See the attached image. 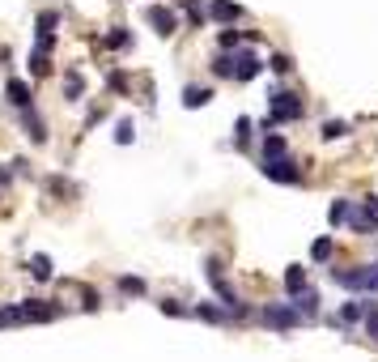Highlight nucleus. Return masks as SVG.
I'll list each match as a JSON object with an SVG mask.
<instances>
[{"mask_svg":"<svg viewBox=\"0 0 378 362\" xmlns=\"http://www.w3.org/2000/svg\"><path fill=\"white\" fill-rule=\"evenodd\" d=\"M132 132H136V128H132V119H123V124L115 128V141H119V145H128V141H132Z\"/></svg>","mask_w":378,"mask_h":362,"instance_id":"aec40b11","label":"nucleus"},{"mask_svg":"<svg viewBox=\"0 0 378 362\" xmlns=\"http://www.w3.org/2000/svg\"><path fill=\"white\" fill-rule=\"evenodd\" d=\"M285 285H289V294H302V290H306V273H302V269H289V273H285Z\"/></svg>","mask_w":378,"mask_h":362,"instance_id":"9b49d317","label":"nucleus"},{"mask_svg":"<svg viewBox=\"0 0 378 362\" xmlns=\"http://www.w3.org/2000/svg\"><path fill=\"white\" fill-rule=\"evenodd\" d=\"M107 43H111V47H128V34L115 30V34H107Z\"/></svg>","mask_w":378,"mask_h":362,"instance_id":"393cba45","label":"nucleus"},{"mask_svg":"<svg viewBox=\"0 0 378 362\" xmlns=\"http://www.w3.org/2000/svg\"><path fill=\"white\" fill-rule=\"evenodd\" d=\"M293 299H297V307H302V316H315V307H319L315 290H302V294H293Z\"/></svg>","mask_w":378,"mask_h":362,"instance_id":"f8f14e48","label":"nucleus"},{"mask_svg":"<svg viewBox=\"0 0 378 362\" xmlns=\"http://www.w3.org/2000/svg\"><path fill=\"white\" fill-rule=\"evenodd\" d=\"M353 230H357V234H370V230H378V197H370V201L361 205V213L353 217Z\"/></svg>","mask_w":378,"mask_h":362,"instance_id":"423d86ee","label":"nucleus"},{"mask_svg":"<svg viewBox=\"0 0 378 362\" xmlns=\"http://www.w3.org/2000/svg\"><path fill=\"white\" fill-rule=\"evenodd\" d=\"M327 217H332V226H340V222H348V201H336L332 209H327Z\"/></svg>","mask_w":378,"mask_h":362,"instance_id":"dca6fc26","label":"nucleus"},{"mask_svg":"<svg viewBox=\"0 0 378 362\" xmlns=\"http://www.w3.org/2000/svg\"><path fill=\"white\" fill-rule=\"evenodd\" d=\"M272 68H276V72H289L293 60H289V56H272Z\"/></svg>","mask_w":378,"mask_h":362,"instance_id":"5701e85b","label":"nucleus"},{"mask_svg":"<svg viewBox=\"0 0 378 362\" xmlns=\"http://www.w3.org/2000/svg\"><path fill=\"white\" fill-rule=\"evenodd\" d=\"M213 99V90H200V86H187L183 90V107H204Z\"/></svg>","mask_w":378,"mask_h":362,"instance_id":"1a4fd4ad","label":"nucleus"},{"mask_svg":"<svg viewBox=\"0 0 378 362\" xmlns=\"http://www.w3.org/2000/svg\"><path fill=\"white\" fill-rule=\"evenodd\" d=\"M297 320H302V307H297V303H268V307H264V324L281 328V332L293 328Z\"/></svg>","mask_w":378,"mask_h":362,"instance_id":"7ed1b4c3","label":"nucleus"},{"mask_svg":"<svg viewBox=\"0 0 378 362\" xmlns=\"http://www.w3.org/2000/svg\"><path fill=\"white\" fill-rule=\"evenodd\" d=\"M260 68H264V64H260V56H255V52H238V56L230 60V77H238V81H251Z\"/></svg>","mask_w":378,"mask_h":362,"instance_id":"39448f33","label":"nucleus"},{"mask_svg":"<svg viewBox=\"0 0 378 362\" xmlns=\"http://www.w3.org/2000/svg\"><path fill=\"white\" fill-rule=\"evenodd\" d=\"M332 281L344 290H370V294H378V264H361V269H344V273L332 269Z\"/></svg>","mask_w":378,"mask_h":362,"instance_id":"f257e3e1","label":"nucleus"},{"mask_svg":"<svg viewBox=\"0 0 378 362\" xmlns=\"http://www.w3.org/2000/svg\"><path fill=\"white\" fill-rule=\"evenodd\" d=\"M332 248H336L332 239H319V243L311 248V256H315V260H327V256H332Z\"/></svg>","mask_w":378,"mask_h":362,"instance_id":"a211bd4d","label":"nucleus"},{"mask_svg":"<svg viewBox=\"0 0 378 362\" xmlns=\"http://www.w3.org/2000/svg\"><path fill=\"white\" fill-rule=\"evenodd\" d=\"M272 115L264 119V128H272L276 124V119H302V99H297V94H272Z\"/></svg>","mask_w":378,"mask_h":362,"instance_id":"f03ea898","label":"nucleus"},{"mask_svg":"<svg viewBox=\"0 0 378 362\" xmlns=\"http://www.w3.org/2000/svg\"><path fill=\"white\" fill-rule=\"evenodd\" d=\"M21 320H26V307H0V328L21 324Z\"/></svg>","mask_w":378,"mask_h":362,"instance_id":"9d476101","label":"nucleus"},{"mask_svg":"<svg viewBox=\"0 0 378 362\" xmlns=\"http://www.w3.org/2000/svg\"><path fill=\"white\" fill-rule=\"evenodd\" d=\"M64 90H68V99H81V72H68Z\"/></svg>","mask_w":378,"mask_h":362,"instance_id":"6ab92c4d","label":"nucleus"},{"mask_svg":"<svg viewBox=\"0 0 378 362\" xmlns=\"http://www.w3.org/2000/svg\"><path fill=\"white\" fill-rule=\"evenodd\" d=\"M34 277H39V281L52 277V264H47V256H34Z\"/></svg>","mask_w":378,"mask_h":362,"instance_id":"412c9836","label":"nucleus"},{"mask_svg":"<svg viewBox=\"0 0 378 362\" xmlns=\"http://www.w3.org/2000/svg\"><path fill=\"white\" fill-rule=\"evenodd\" d=\"M5 94H9V103H13V107H30V86H26V81H17V77H13V81L5 86Z\"/></svg>","mask_w":378,"mask_h":362,"instance_id":"6e6552de","label":"nucleus"},{"mask_svg":"<svg viewBox=\"0 0 378 362\" xmlns=\"http://www.w3.org/2000/svg\"><path fill=\"white\" fill-rule=\"evenodd\" d=\"M264 175L276 179V183H297L302 179V171H293L289 158H264Z\"/></svg>","mask_w":378,"mask_h":362,"instance_id":"20e7f679","label":"nucleus"},{"mask_svg":"<svg viewBox=\"0 0 378 362\" xmlns=\"http://www.w3.org/2000/svg\"><path fill=\"white\" fill-rule=\"evenodd\" d=\"M119 285H123V290H128V294H140V290H145V285H140V281H136V277H123V281H119Z\"/></svg>","mask_w":378,"mask_h":362,"instance_id":"b1692460","label":"nucleus"},{"mask_svg":"<svg viewBox=\"0 0 378 362\" xmlns=\"http://www.w3.org/2000/svg\"><path fill=\"white\" fill-rule=\"evenodd\" d=\"M348 132V124H340V119H327V124H323V137L327 141H336V137H344Z\"/></svg>","mask_w":378,"mask_h":362,"instance_id":"f3484780","label":"nucleus"},{"mask_svg":"<svg viewBox=\"0 0 378 362\" xmlns=\"http://www.w3.org/2000/svg\"><path fill=\"white\" fill-rule=\"evenodd\" d=\"M145 17L158 26V34H174V26H179V21H174V13H170V9H162V5H158V9H149Z\"/></svg>","mask_w":378,"mask_h":362,"instance_id":"0eeeda50","label":"nucleus"},{"mask_svg":"<svg viewBox=\"0 0 378 362\" xmlns=\"http://www.w3.org/2000/svg\"><path fill=\"white\" fill-rule=\"evenodd\" d=\"M366 332L378 341V307H370V316H366Z\"/></svg>","mask_w":378,"mask_h":362,"instance_id":"4be33fe9","label":"nucleus"},{"mask_svg":"<svg viewBox=\"0 0 378 362\" xmlns=\"http://www.w3.org/2000/svg\"><path fill=\"white\" fill-rule=\"evenodd\" d=\"M213 17H217V21H238V5H225V0H217V5H213Z\"/></svg>","mask_w":378,"mask_h":362,"instance_id":"ddd939ff","label":"nucleus"},{"mask_svg":"<svg viewBox=\"0 0 378 362\" xmlns=\"http://www.w3.org/2000/svg\"><path fill=\"white\" fill-rule=\"evenodd\" d=\"M26 132H30L34 141H47V132H43V119H39L34 111H26Z\"/></svg>","mask_w":378,"mask_h":362,"instance_id":"2eb2a0df","label":"nucleus"},{"mask_svg":"<svg viewBox=\"0 0 378 362\" xmlns=\"http://www.w3.org/2000/svg\"><path fill=\"white\" fill-rule=\"evenodd\" d=\"M264 158H285V141L281 137H268L264 141Z\"/></svg>","mask_w":378,"mask_h":362,"instance_id":"4468645a","label":"nucleus"}]
</instances>
